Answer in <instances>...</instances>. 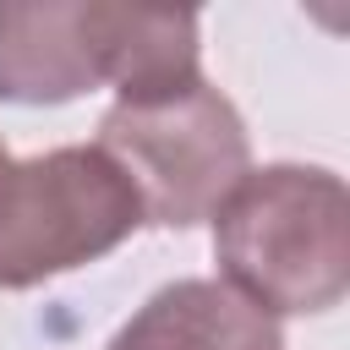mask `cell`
<instances>
[{
	"mask_svg": "<svg viewBox=\"0 0 350 350\" xmlns=\"http://www.w3.org/2000/svg\"><path fill=\"white\" fill-rule=\"evenodd\" d=\"M197 71V16L148 5H0V98L66 104L115 82L120 98H148Z\"/></svg>",
	"mask_w": 350,
	"mask_h": 350,
	"instance_id": "1",
	"label": "cell"
},
{
	"mask_svg": "<svg viewBox=\"0 0 350 350\" xmlns=\"http://www.w3.org/2000/svg\"><path fill=\"white\" fill-rule=\"evenodd\" d=\"M213 257L224 284L268 317L339 306L350 290L345 180L317 164L246 170L213 213Z\"/></svg>",
	"mask_w": 350,
	"mask_h": 350,
	"instance_id": "2",
	"label": "cell"
},
{
	"mask_svg": "<svg viewBox=\"0 0 350 350\" xmlns=\"http://www.w3.org/2000/svg\"><path fill=\"white\" fill-rule=\"evenodd\" d=\"M98 148L131 180L142 219L164 230L213 219L252 170L246 126L208 77L175 82L148 98H120L98 120Z\"/></svg>",
	"mask_w": 350,
	"mask_h": 350,
	"instance_id": "3",
	"label": "cell"
},
{
	"mask_svg": "<svg viewBox=\"0 0 350 350\" xmlns=\"http://www.w3.org/2000/svg\"><path fill=\"white\" fill-rule=\"evenodd\" d=\"M137 224L142 202L98 142L11 159L0 180V290L82 268L115 252Z\"/></svg>",
	"mask_w": 350,
	"mask_h": 350,
	"instance_id": "4",
	"label": "cell"
},
{
	"mask_svg": "<svg viewBox=\"0 0 350 350\" xmlns=\"http://www.w3.org/2000/svg\"><path fill=\"white\" fill-rule=\"evenodd\" d=\"M109 350H284L279 323L219 279H180L109 339Z\"/></svg>",
	"mask_w": 350,
	"mask_h": 350,
	"instance_id": "5",
	"label": "cell"
},
{
	"mask_svg": "<svg viewBox=\"0 0 350 350\" xmlns=\"http://www.w3.org/2000/svg\"><path fill=\"white\" fill-rule=\"evenodd\" d=\"M5 170H11V153H5V142H0V180H5Z\"/></svg>",
	"mask_w": 350,
	"mask_h": 350,
	"instance_id": "6",
	"label": "cell"
}]
</instances>
